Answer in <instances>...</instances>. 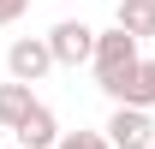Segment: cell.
<instances>
[{"instance_id": "obj_1", "label": "cell", "mask_w": 155, "mask_h": 149, "mask_svg": "<svg viewBox=\"0 0 155 149\" xmlns=\"http://www.w3.org/2000/svg\"><path fill=\"white\" fill-rule=\"evenodd\" d=\"M143 60V48H137L125 30H96V54H90V66H96V84H107V78H125Z\"/></svg>"}, {"instance_id": "obj_2", "label": "cell", "mask_w": 155, "mask_h": 149, "mask_svg": "<svg viewBox=\"0 0 155 149\" xmlns=\"http://www.w3.org/2000/svg\"><path fill=\"white\" fill-rule=\"evenodd\" d=\"M42 42H48V60H54V66H84V60L96 54V30L84 18H60Z\"/></svg>"}, {"instance_id": "obj_3", "label": "cell", "mask_w": 155, "mask_h": 149, "mask_svg": "<svg viewBox=\"0 0 155 149\" xmlns=\"http://www.w3.org/2000/svg\"><path fill=\"white\" fill-rule=\"evenodd\" d=\"M6 72H12V84L36 90L42 78L54 72V60H48V42H42V36H18L12 48H6Z\"/></svg>"}, {"instance_id": "obj_4", "label": "cell", "mask_w": 155, "mask_h": 149, "mask_svg": "<svg viewBox=\"0 0 155 149\" xmlns=\"http://www.w3.org/2000/svg\"><path fill=\"white\" fill-rule=\"evenodd\" d=\"M101 137H107V149H149L155 143V119L143 108H114L107 125H101Z\"/></svg>"}, {"instance_id": "obj_5", "label": "cell", "mask_w": 155, "mask_h": 149, "mask_svg": "<svg viewBox=\"0 0 155 149\" xmlns=\"http://www.w3.org/2000/svg\"><path fill=\"white\" fill-rule=\"evenodd\" d=\"M36 108H42L36 90H24V84H0V125H6V131H18Z\"/></svg>"}, {"instance_id": "obj_6", "label": "cell", "mask_w": 155, "mask_h": 149, "mask_svg": "<svg viewBox=\"0 0 155 149\" xmlns=\"http://www.w3.org/2000/svg\"><path fill=\"white\" fill-rule=\"evenodd\" d=\"M114 30H125L131 42L155 36V0H119V18H114Z\"/></svg>"}, {"instance_id": "obj_7", "label": "cell", "mask_w": 155, "mask_h": 149, "mask_svg": "<svg viewBox=\"0 0 155 149\" xmlns=\"http://www.w3.org/2000/svg\"><path fill=\"white\" fill-rule=\"evenodd\" d=\"M18 143L24 149H54L60 143V119H54V108H36L30 119L18 125Z\"/></svg>"}, {"instance_id": "obj_8", "label": "cell", "mask_w": 155, "mask_h": 149, "mask_svg": "<svg viewBox=\"0 0 155 149\" xmlns=\"http://www.w3.org/2000/svg\"><path fill=\"white\" fill-rule=\"evenodd\" d=\"M125 108H155V60H137V72H131V95H125Z\"/></svg>"}, {"instance_id": "obj_9", "label": "cell", "mask_w": 155, "mask_h": 149, "mask_svg": "<svg viewBox=\"0 0 155 149\" xmlns=\"http://www.w3.org/2000/svg\"><path fill=\"white\" fill-rule=\"evenodd\" d=\"M54 149H107V137H101V131H60Z\"/></svg>"}, {"instance_id": "obj_10", "label": "cell", "mask_w": 155, "mask_h": 149, "mask_svg": "<svg viewBox=\"0 0 155 149\" xmlns=\"http://www.w3.org/2000/svg\"><path fill=\"white\" fill-rule=\"evenodd\" d=\"M24 12H30V0H0V30H6V24H18Z\"/></svg>"}, {"instance_id": "obj_11", "label": "cell", "mask_w": 155, "mask_h": 149, "mask_svg": "<svg viewBox=\"0 0 155 149\" xmlns=\"http://www.w3.org/2000/svg\"><path fill=\"white\" fill-rule=\"evenodd\" d=\"M149 149H155V143H149Z\"/></svg>"}]
</instances>
